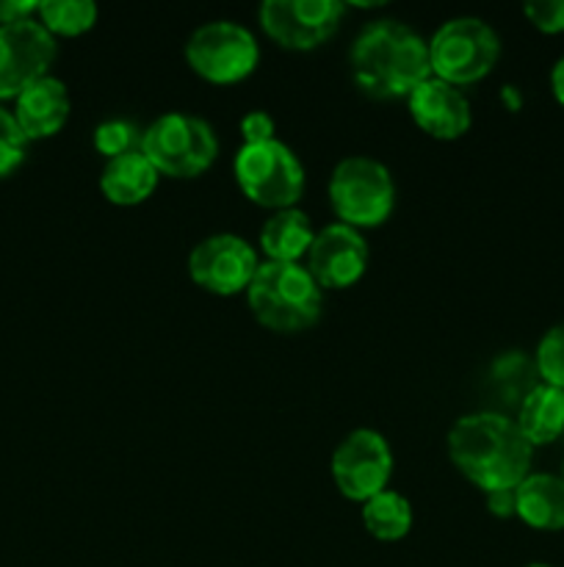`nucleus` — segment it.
Segmentation results:
<instances>
[{"label": "nucleus", "instance_id": "obj_1", "mask_svg": "<svg viewBox=\"0 0 564 567\" xmlns=\"http://www.w3.org/2000/svg\"><path fill=\"white\" fill-rule=\"evenodd\" d=\"M451 465L481 493L518 487L531 474L534 446L514 419L501 413H470L453 421L448 432Z\"/></svg>", "mask_w": 564, "mask_h": 567}, {"label": "nucleus", "instance_id": "obj_2", "mask_svg": "<svg viewBox=\"0 0 564 567\" xmlns=\"http://www.w3.org/2000/svg\"><path fill=\"white\" fill-rule=\"evenodd\" d=\"M352 78L374 100H407L431 78L429 42L401 20H374L352 44Z\"/></svg>", "mask_w": 564, "mask_h": 567}, {"label": "nucleus", "instance_id": "obj_3", "mask_svg": "<svg viewBox=\"0 0 564 567\" xmlns=\"http://www.w3.org/2000/svg\"><path fill=\"white\" fill-rule=\"evenodd\" d=\"M247 305L260 327L293 336L318 324L324 291L304 264L260 260L258 275L247 288Z\"/></svg>", "mask_w": 564, "mask_h": 567}, {"label": "nucleus", "instance_id": "obj_4", "mask_svg": "<svg viewBox=\"0 0 564 567\" xmlns=\"http://www.w3.org/2000/svg\"><path fill=\"white\" fill-rule=\"evenodd\" d=\"M330 205L337 221L354 230L385 225L396 208L390 169L370 155H348L332 169Z\"/></svg>", "mask_w": 564, "mask_h": 567}, {"label": "nucleus", "instance_id": "obj_5", "mask_svg": "<svg viewBox=\"0 0 564 567\" xmlns=\"http://www.w3.org/2000/svg\"><path fill=\"white\" fill-rule=\"evenodd\" d=\"M501 59V39L481 17H453L429 39L431 78L462 89L490 75Z\"/></svg>", "mask_w": 564, "mask_h": 567}, {"label": "nucleus", "instance_id": "obj_6", "mask_svg": "<svg viewBox=\"0 0 564 567\" xmlns=\"http://www.w3.org/2000/svg\"><path fill=\"white\" fill-rule=\"evenodd\" d=\"M142 153L158 175L191 181L208 172L219 155V138L213 127L194 114L171 111L144 127Z\"/></svg>", "mask_w": 564, "mask_h": 567}, {"label": "nucleus", "instance_id": "obj_7", "mask_svg": "<svg viewBox=\"0 0 564 567\" xmlns=\"http://www.w3.org/2000/svg\"><path fill=\"white\" fill-rule=\"evenodd\" d=\"M236 183L249 203L269 210L296 208L304 194V166L280 138L243 144L232 161Z\"/></svg>", "mask_w": 564, "mask_h": 567}, {"label": "nucleus", "instance_id": "obj_8", "mask_svg": "<svg viewBox=\"0 0 564 567\" xmlns=\"http://www.w3.org/2000/svg\"><path fill=\"white\" fill-rule=\"evenodd\" d=\"M186 64L202 81L230 86V83L247 81L258 70L260 44L254 33L238 22H205L188 37Z\"/></svg>", "mask_w": 564, "mask_h": 567}, {"label": "nucleus", "instance_id": "obj_9", "mask_svg": "<svg viewBox=\"0 0 564 567\" xmlns=\"http://www.w3.org/2000/svg\"><path fill=\"white\" fill-rule=\"evenodd\" d=\"M390 443L376 430H354L337 443L332 454V480L337 493L348 502L365 504L368 498L390 491L393 480Z\"/></svg>", "mask_w": 564, "mask_h": 567}, {"label": "nucleus", "instance_id": "obj_10", "mask_svg": "<svg viewBox=\"0 0 564 567\" xmlns=\"http://www.w3.org/2000/svg\"><path fill=\"white\" fill-rule=\"evenodd\" d=\"M346 3L341 0H265L260 6V28L285 50L307 53L337 33Z\"/></svg>", "mask_w": 564, "mask_h": 567}, {"label": "nucleus", "instance_id": "obj_11", "mask_svg": "<svg viewBox=\"0 0 564 567\" xmlns=\"http://www.w3.org/2000/svg\"><path fill=\"white\" fill-rule=\"evenodd\" d=\"M258 269V249L247 238L232 236V233H216V236L202 238L188 255V277L213 297L247 293Z\"/></svg>", "mask_w": 564, "mask_h": 567}, {"label": "nucleus", "instance_id": "obj_12", "mask_svg": "<svg viewBox=\"0 0 564 567\" xmlns=\"http://www.w3.org/2000/svg\"><path fill=\"white\" fill-rule=\"evenodd\" d=\"M55 39L36 17L0 25V100H17L33 81L50 75Z\"/></svg>", "mask_w": 564, "mask_h": 567}, {"label": "nucleus", "instance_id": "obj_13", "mask_svg": "<svg viewBox=\"0 0 564 567\" xmlns=\"http://www.w3.org/2000/svg\"><path fill=\"white\" fill-rule=\"evenodd\" d=\"M368 258L370 252L363 233L335 221V225H326L324 230L315 233V241L304 258V266L321 286V291H326V288L341 291V288H352L354 282L363 280Z\"/></svg>", "mask_w": 564, "mask_h": 567}, {"label": "nucleus", "instance_id": "obj_14", "mask_svg": "<svg viewBox=\"0 0 564 567\" xmlns=\"http://www.w3.org/2000/svg\"><path fill=\"white\" fill-rule=\"evenodd\" d=\"M407 109L415 125L437 142H457L473 125L470 103L462 89L440 78H426L407 97Z\"/></svg>", "mask_w": 564, "mask_h": 567}, {"label": "nucleus", "instance_id": "obj_15", "mask_svg": "<svg viewBox=\"0 0 564 567\" xmlns=\"http://www.w3.org/2000/svg\"><path fill=\"white\" fill-rule=\"evenodd\" d=\"M70 92L64 81L53 75H44L33 81L20 97L14 100V120L28 142L50 138L61 133V127L70 120Z\"/></svg>", "mask_w": 564, "mask_h": 567}, {"label": "nucleus", "instance_id": "obj_16", "mask_svg": "<svg viewBox=\"0 0 564 567\" xmlns=\"http://www.w3.org/2000/svg\"><path fill=\"white\" fill-rule=\"evenodd\" d=\"M158 181V169L149 164L142 150H136V153L105 161L103 172H100V192L111 205L133 208V205H142L153 197Z\"/></svg>", "mask_w": 564, "mask_h": 567}, {"label": "nucleus", "instance_id": "obj_17", "mask_svg": "<svg viewBox=\"0 0 564 567\" xmlns=\"http://www.w3.org/2000/svg\"><path fill=\"white\" fill-rule=\"evenodd\" d=\"M313 241L315 230L302 208L274 210L260 227V252L274 264H302Z\"/></svg>", "mask_w": 564, "mask_h": 567}, {"label": "nucleus", "instance_id": "obj_18", "mask_svg": "<svg viewBox=\"0 0 564 567\" xmlns=\"http://www.w3.org/2000/svg\"><path fill=\"white\" fill-rule=\"evenodd\" d=\"M518 518L536 532L564 529V480L556 474H529L518 485Z\"/></svg>", "mask_w": 564, "mask_h": 567}, {"label": "nucleus", "instance_id": "obj_19", "mask_svg": "<svg viewBox=\"0 0 564 567\" xmlns=\"http://www.w3.org/2000/svg\"><path fill=\"white\" fill-rule=\"evenodd\" d=\"M514 424L534 449L558 441L564 435V391L545 382L534 385L520 402Z\"/></svg>", "mask_w": 564, "mask_h": 567}, {"label": "nucleus", "instance_id": "obj_20", "mask_svg": "<svg viewBox=\"0 0 564 567\" xmlns=\"http://www.w3.org/2000/svg\"><path fill=\"white\" fill-rule=\"evenodd\" d=\"M359 518L365 532L379 543H398L412 532V504L396 491H385L379 496L359 504Z\"/></svg>", "mask_w": 564, "mask_h": 567}, {"label": "nucleus", "instance_id": "obj_21", "mask_svg": "<svg viewBox=\"0 0 564 567\" xmlns=\"http://www.w3.org/2000/svg\"><path fill=\"white\" fill-rule=\"evenodd\" d=\"M50 37H81L97 22V6L92 0H42L36 11Z\"/></svg>", "mask_w": 564, "mask_h": 567}, {"label": "nucleus", "instance_id": "obj_22", "mask_svg": "<svg viewBox=\"0 0 564 567\" xmlns=\"http://www.w3.org/2000/svg\"><path fill=\"white\" fill-rule=\"evenodd\" d=\"M142 136L144 131L136 122L116 116V120H105L94 127V150H97L105 161L119 158V155L142 150Z\"/></svg>", "mask_w": 564, "mask_h": 567}, {"label": "nucleus", "instance_id": "obj_23", "mask_svg": "<svg viewBox=\"0 0 564 567\" xmlns=\"http://www.w3.org/2000/svg\"><path fill=\"white\" fill-rule=\"evenodd\" d=\"M536 374L545 385L564 391V324L551 327L536 343Z\"/></svg>", "mask_w": 564, "mask_h": 567}, {"label": "nucleus", "instance_id": "obj_24", "mask_svg": "<svg viewBox=\"0 0 564 567\" xmlns=\"http://www.w3.org/2000/svg\"><path fill=\"white\" fill-rule=\"evenodd\" d=\"M28 138L14 120V111L0 105V181L22 166L28 155Z\"/></svg>", "mask_w": 564, "mask_h": 567}, {"label": "nucleus", "instance_id": "obj_25", "mask_svg": "<svg viewBox=\"0 0 564 567\" xmlns=\"http://www.w3.org/2000/svg\"><path fill=\"white\" fill-rule=\"evenodd\" d=\"M523 14L536 31L547 33H564V0H534V3L523 6Z\"/></svg>", "mask_w": 564, "mask_h": 567}, {"label": "nucleus", "instance_id": "obj_26", "mask_svg": "<svg viewBox=\"0 0 564 567\" xmlns=\"http://www.w3.org/2000/svg\"><path fill=\"white\" fill-rule=\"evenodd\" d=\"M238 127H241L243 144H260L276 138V125L271 120V114H265V111H249V114L241 116V125Z\"/></svg>", "mask_w": 564, "mask_h": 567}, {"label": "nucleus", "instance_id": "obj_27", "mask_svg": "<svg viewBox=\"0 0 564 567\" xmlns=\"http://www.w3.org/2000/svg\"><path fill=\"white\" fill-rule=\"evenodd\" d=\"M487 509H490L492 518H518V487H509V491H492L484 493Z\"/></svg>", "mask_w": 564, "mask_h": 567}, {"label": "nucleus", "instance_id": "obj_28", "mask_svg": "<svg viewBox=\"0 0 564 567\" xmlns=\"http://www.w3.org/2000/svg\"><path fill=\"white\" fill-rule=\"evenodd\" d=\"M36 11H39L36 0H0V25L31 20V17H36Z\"/></svg>", "mask_w": 564, "mask_h": 567}, {"label": "nucleus", "instance_id": "obj_29", "mask_svg": "<svg viewBox=\"0 0 564 567\" xmlns=\"http://www.w3.org/2000/svg\"><path fill=\"white\" fill-rule=\"evenodd\" d=\"M551 89H553V97H556V103L564 109V55L556 61V64H553Z\"/></svg>", "mask_w": 564, "mask_h": 567}, {"label": "nucleus", "instance_id": "obj_30", "mask_svg": "<svg viewBox=\"0 0 564 567\" xmlns=\"http://www.w3.org/2000/svg\"><path fill=\"white\" fill-rule=\"evenodd\" d=\"M525 567H551V565H545V563H534V565H525Z\"/></svg>", "mask_w": 564, "mask_h": 567}, {"label": "nucleus", "instance_id": "obj_31", "mask_svg": "<svg viewBox=\"0 0 564 567\" xmlns=\"http://www.w3.org/2000/svg\"><path fill=\"white\" fill-rule=\"evenodd\" d=\"M562 480H564V471H562Z\"/></svg>", "mask_w": 564, "mask_h": 567}]
</instances>
